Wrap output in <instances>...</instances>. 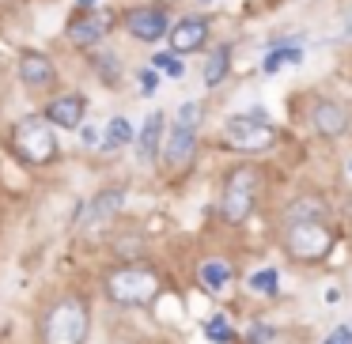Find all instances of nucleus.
<instances>
[{
    "label": "nucleus",
    "instance_id": "obj_1",
    "mask_svg": "<svg viewBox=\"0 0 352 344\" xmlns=\"http://www.w3.org/2000/svg\"><path fill=\"white\" fill-rule=\"evenodd\" d=\"M34 336L38 344H87L91 336V299L69 288L57 291L34 314Z\"/></svg>",
    "mask_w": 352,
    "mask_h": 344
},
{
    "label": "nucleus",
    "instance_id": "obj_2",
    "mask_svg": "<svg viewBox=\"0 0 352 344\" xmlns=\"http://www.w3.org/2000/svg\"><path fill=\"white\" fill-rule=\"evenodd\" d=\"M160 291H163V273L155 265H148L144 257L140 261H114L102 273V295L114 306H122V310L155 303Z\"/></svg>",
    "mask_w": 352,
    "mask_h": 344
},
{
    "label": "nucleus",
    "instance_id": "obj_3",
    "mask_svg": "<svg viewBox=\"0 0 352 344\" xmlns=\"http://www.w3.org/2000/svg\"><path fill=\"white\" fill-rule=\"evenodd\" d=\"M261 185H265V170H261L258 163H250V159L235 163V167L223 174L220 197H216V216H220V223L243 227L254 216V208H258Z\"/></svg>",
    "mask_w": 352,
    "mask_h": 344
},
{
    "label": "nucleus",
    "instance_id": "obj_4",
    "mask_svg": "<svg viewBox=\"0 0 352 344\" xmlns=\"http://www.w3.org/2000/svg\"><path fill=\"white\" fill-rule=\"evenodd\" d=\"M8 144L16 152L19 163L27 167H50L61 159V144H57V125H50V117L42 114H23L8 133Z\"/></svg>",
    "mask_w": 352,
    "mask_h": 344
},
{
    "label": "nucleus",
    "instance_id": "obj_5",
    "mask_svg": "<svg viewBox=\"0 0 352 344\" xmlns=\"http://www.w3.org/2000/svg\"><path fill=\"white\" fill-rule=\"evenodd\" d=\"M333 231L326 220H296L280 227V250L296 265H322L333 250Z\"/></svg>",
    "mask_w": 352,
    "mask_h": 344
},
{
    "label": "nucleus",
    "instance_id": "obj_6",
    "mask_svg": "<svg viewBox=\"0 0 352 344\" xmlns=\"http://www.w3.org/2000/svg\"><path fill=\"white\" fill-rule=\"evenodd\" d=\"M223 140L235 152H269L276 144V129L269 125L265 110H250V114H235L223 125Z\"/></svg>",
    "mask_w": 352,
    "mask_h": 344
},
{
    "label": "nucleus",
    "instance_id": "obj_7",
    "mask_svg": "<svg viewBox=\"0 0 352 344\" xmlns=\"http://www.w3.org/2000/svg\"><path fill=\"white\" fill-rule=\"evenodd\" d=\"M193 159H197V125L175 117L170 129L163 133L160 167H163V174H182V170L193 167Z\"/></svg>",
    "mask_w": 352,
    "mask_h": 344
},
{
    "label": "nucleus",
    "instance_id": "obj_8",
    "mask_svg": "<svg viewBox=\"0 0 352 344\" xmlns=\"http://www.w3.org/2000/svg\"><path fill=\"white\" fill-rule=\"evenodd\" d=\"M110 31H114V12H110V8H87V12L76 8V12L69 16L65 38H69V46L91 54V49H99L102 42H107Z\"/></svg>",
    "mask_w": 352,
    "mask_h": 344
},
{
    "label": "nucleus",
    "instance_id": "obj_9",
    "mask_svg": "<svg viewBox=\"0 0 352 344\" xmlns=\"http://www.w3.org/2000/svg\"><path fill=\"white\" fill-rule=\"evenodd\" d=\"M307 125H311V133L322 140H341L344 133L352 129V106L344 99L322 95V99H314L311 110H307Z\"/></svg>",
    "mask_w": 352,
    "mask_h": 344
},
{
    "label": "nucleus",
    "instance_id": "obj_10",
    "mask_svg": "<svg viewBox=\"0 0 352 344\" xmlns=\"http://www.w3.org/2000/svg\"><path fill=\"white\" fill-rule=\"evenodd\" d=\"M122 27L133 42L152 46V42H160L170 34V12L160 8V4H137V8H129L122 16Z\"/></svg>",
    "mask_w": 352,
    "mask_h": 344
},
{
    "label": "nucleus",
    "instance_id": "obj_11",
    "mask_svg": "<svg viewBox=\"0 0 352 344\" xmlns=\"http://www.w3.org/2000/svg\"><path fill=\"white\" fill-rule=\"evenodd\" d=\"M16 72H19V84H23L27 91H34V95L54 91L57 80H61V72H57V61H54L50 54H42V49H19Z\"/></svg>",
    "mask_w": 352,
    "mask_h": 344
},
{
    "label": "nucleus",
    "instance_id": "obj_12",
    "mask_svg": "<svg viewBox=\"0 0 352 344\" xmlns=\"http://www.w3.org/2000/svg\"><path fill=\"white\" fill-rule=\"evenodd\" d=\"M208 38H212V19L208 16H182L178 23H170V49L175 54H201V49L208 46Z\"/></svg>",
    "mask_w": 352,
    "mask_h": 344
},
{
    "label": "nucleus",
    "instance_id": "obj_13",
    "mask_svg": "<svg viewBox=\"0 0 352 344\" xmlns=\"http://www.w3.org/2000/svg\"><path fill=\"white\" fill-rule=\"evenodd\" d=\"M42 114L50 117V125H57V129H84V117H87V99L76 91H61L54 95V99L42 106Z\"/></svg>",
    "mask_w": 352,
    "mask_h": 344
},
{
    "label": "nucleus",
    "instance_id": "obj_14",
    "mask_svg": "<svg viewBox=\"0 0 352 344\" xmlns=\"http://www.w3.org/2000/svg\"><path fill=\"white\" fill-rule=\"evenodd\" d=\"M122 205H125V190H122V185H107V190H99L84 208H80L76 227H95V223H110L118 212H122Z\"/></svg>",
    "mask_w": 352,
    "mask_h": 344
},
{
    "label": "nucleus",
    "instance_id": "obj_15",
    "mask_svg": "<svg viewBox=\"0 0 352 344\" xmlns=\"http://www.w3.org/2000/svg\"><path fill=\"white\" fill-rule=\"evenodd\" d=\"M167 117H163V110H152V114L144 117V125H140L137 133V159L144 163H160V148H163V133H167Z\"/></svg>",
    "mask_w": 352,
    "mask_h": 344
},
{
    "label": "nucleus",
    "instance_id": "obj_16",
    "mask_svg": "<svg viewBox=\"0 0 352 344\" xmlns=\"http://www.w3.org/2000/svg\"><path fill=\"white\" fill-rule=\"evenodd\" d=\"M329 200L322 197L318 190H307L299 193V197H292L288 205H284V223H296V220H329Z\"/></svg>",
    "mask_w": 352,
    "mask_h": 344
},
{
    "label": "nucleus",
    "instance_id": "obj_17",
    "mask_svg": "<svg viewBox=\"0 0 352 344\" xmlns=\"http://www.w3.org/2000/svg\"><path fill=\"white\" fill-rule=\"evenodd\" d=\"M197 280L205 284L208 291H223L231 280H235V268H231V261H223V257H205L197 265Z\"/></svg>",
    "mask_w": 352,
    "mask_h": 344
},
{
    "label": "nucleus",
    "instance_id": "obj_18",
    "mask_svg": "<svg viewBox=\"0 0 352 344\" xmlns=\"http://www.w3.org/2000/svg\"><path fill=\"white\" fill-rule=\"evenodd\" d=\"M228 69H231V46H228V42H220V46H212L205 54V69H201L205 87H220L223 76H228Z\"/></svg>",
    "mask_w": 352,
    "mask_h": 344
},
{
    "label": "nucleus",
    "instance_id": "obj_19",
    "mask_svg": "<svg viewBox=\"0 0 352 344\" xmlns=\"http://www.w3.org/2000/svg\"><path fill=\"white\" fill-rule=\"evenodd\" d=\"M91 72L99 76V84H107V87H114V84H122V57L114 54V49H91Z\"/></svg>",
    "mask_w": 352,
    "mask_h": 344
},
{
    "label": "nucleus",
    "instance_id": "obj_20",
    "mask_svg": "<svg viewBox=\"0 0 352 344\" xmlns=\"http://www.w3.org/2000/svg\"><path fill=\"white\" fill-rule=\"evenodd\" d=\"M133 140H137V133H133L129 117H110L107 129H102V148H107V152H118V148L133 144Z\"/></svg>",
    "mask_w": 352,
    "mask_h": 344
},
{
    "label": "nucleus",
    "instance_id": "obj_21",
    "mask_svg": "<svg viewBox=\"0 0 352 344\" xmlns=\"http://www.w3.org/2000/svg\"><path fill=\"white\" fill-rule=\"evenodd\" d=\"M246 288H250L254 295H276V291H280V273H276V268H254V273L246 276Z\"/></svg>",
    "mask_w": 352,
    "mask_h": 344
},
{
    "label": "nucleus",
    "instance_id": "obj_22",
    "mask_svg": "<svg viewBox=\"0 0 352 344\" xmlns=\"http://www.w3.org/2000/svg\"><path fill=\"white\" fill-rule=\"evenodd\" d=\"M152 69H155V72H163V76H170V80H182L186 65H182V54L167 49V54H155V57H152Z\"/></svg>",
    "mask_w": 352,
    "mask_h": 344
},
{
    "label": "nucleus",
    "instance_id": "obj_23",
    "mask_svg": "<svg viewBox=\"0 0 352 344\" xmlns=\"http://www.w3.org/2000/svg\"><path fill=\"white\" fill-rule=\"evenodd\" d=\"M205 333H208V341H212V344H231V341H235V329L228 325L223 314H216V318L205 321Z\"/></svg>",
    "mask_w": 352,
    "mask_h": 344
},
{
    "label": "nucleus",
    "instance_id": "obj_24",
    "mask_svg": "<svg viewBox=\"0 0 352 344\" xmlns=\"http://www.w3.org/2000/svg\"><path fill=\"white\" fill-rule=\"evenodd\" d=\"M273 333H276L273 325H261V321H258V325H250V333H246V344H269V341H273Z\"/></svg>",
    "mask_w": 352,
    "mask_h": 344
},
{
    "label": "nucleus",
    "instance_id": "obj_25",
    "mask_svg": "<svg viewBox=\"0 0 352 344\" xmlns=\"http://www.w3.org/2000/svg\"><path fill=\"white\" fill-rule=\"evenodd\" d=\"M322 344H352V325L329 329V336H322Z\"/></svg>",
    "mask_w": 352,
    "mask_h": 344
},
{
    "label": "nucleus",
    "instance_id": "obj_26",
    "mask_svg": "<svg viewBox=\"0 0 352 344\" xmlns=\"http://www.w3.org/2000/svg\"><path fill=\"white\" fill-rule=\"evenodd\" d=\"M137 80H140V87H144V95L155 91V69H152V65H148V69H140Z\"/></svg>",
    "mask_w": 352,
    "mask_h": 344
},
{
    "label": "nucleus",
    "instance_id": "obj_27",
    "mask_svg": "<svg viewBox=\"0 0 352 344\" xmlns=\"http://www.w3.org/2000/svg\"><path fill=\"white\" fill-rule=\"evenodd\" d=\"M341 27H344V34H352V4L341 8Z\"/></svg>",
    "mask_w": 352,
    "mask_h": 344
},
{
    "label": "nucleus",
    "instance_id": "obj_28",
    "mask_svg": "<svg viewBox=\"0 0 352 344\" xmlns=\"http://www.w3.org/2000/svg\"><path fill=\"white\" fill-rule=\"evenodd\" d=\"M349 170H352V159H349Z\"/></svg>",
    "mask_w": 352,
    "mask_h": 344
}]
</instances>
